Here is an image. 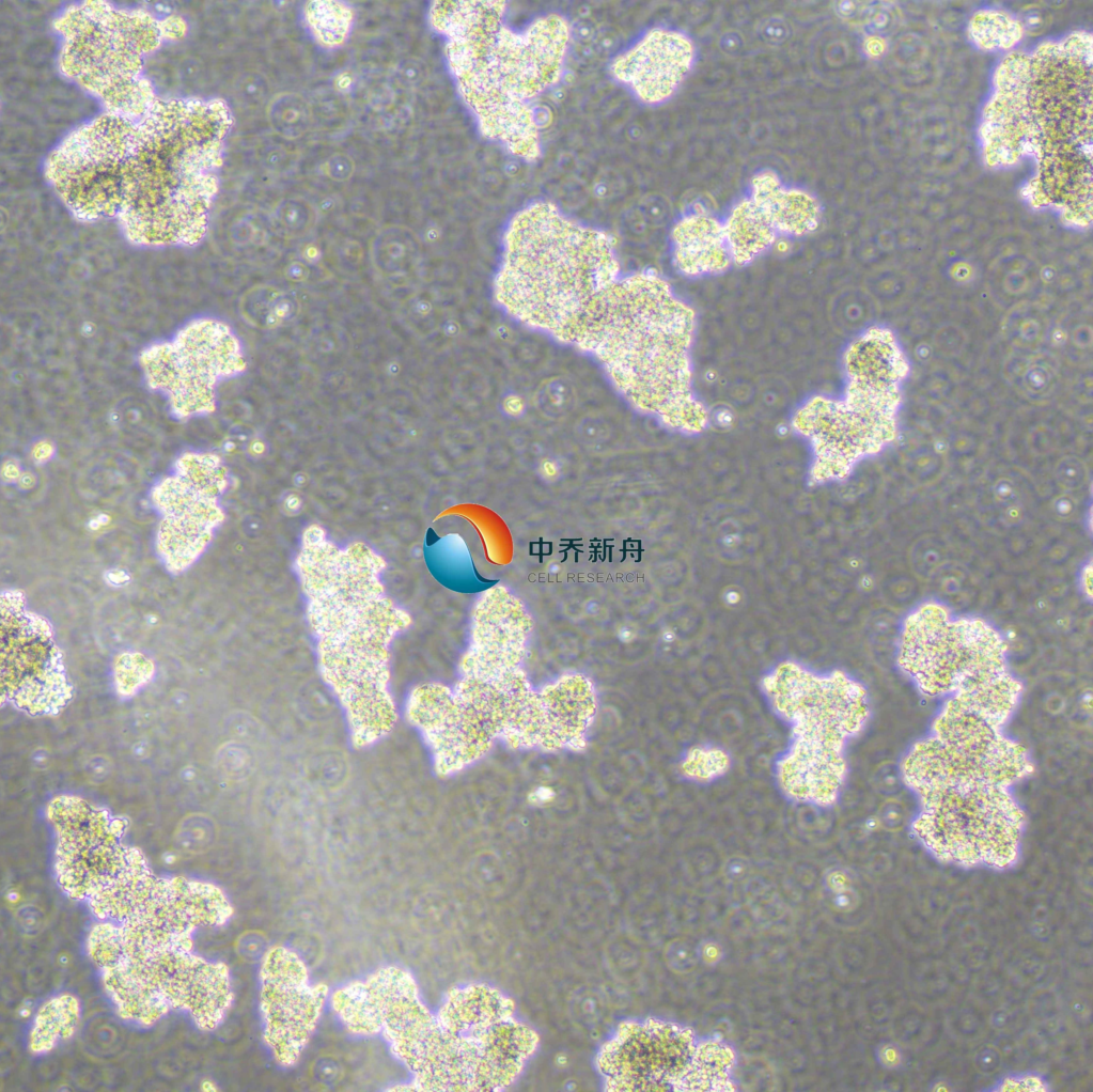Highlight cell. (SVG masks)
<instances>
[{"label": "cell", "mask_w": 1093, "mask_h": 1092, "mask_svg": "<svg viewBox=\"0 0 1093 1092\" xmlns=\"http://www.w3.org/2000/svg\"><path fill=\"white\" fill-rule=\"evenodd\" d=\"M795 430L814 451L816 478L849 473L861 459L878 453L895 435L893 412L864 407L843 399L817 395L793 417Z\"/></svg>", "instance_id": "cell-15"}, {"label": "cell", "mask_w": 1093, "mask_h": 1092, "mask_svg": "<svg viewBox=\"0 0 1093 1092\" xmlns=\"http://www.w3.org/2000/svg\"><path fill=\"white\" fill-rule=\"evenodd\" d=\"M302 18L314 42L326 50L343 47L355 27L354 7L345 1L312 0L302 7Z\"/></svg>", "instance_id": "cell-27"}, {"label": "cell", "mask_w": 1093, "mask_h": 1092, "mask_svg": "<svg viewBox=\"0 0 1093 1092\" xmlns=\"http://www.w3.org/2000/svg\"><path fill=\"white\" fill-rule=\"evenodd\" d=\"M846 392L880 403L893 404L896 383L905 362L893 338L880 329L858 337L844 355Z\"/></svg>", "instance_id": "cell-21"}, {"label": "cell", "mask_w": 1093, "mask_h": 1092, "mask_svg": "<svg viewBox=\"0 0 1093 1092\" xmlns=\"http://www.w3.org/2000/svg\"><path fill=\"white\" fill-rule=\"evenodd\" d=\"M316 210L301 197L280 200L272 210V221L283 234L292 237L306 235L316 222Z\"/></svg>", "instance_id": "cell-34"}, {"label": "cell", "mask_w": 1093, "mask_h": 1092, "mask_svg": "<svg viewBox=\"0 0 1093 1092\" xmlns=\"http://www.w3.org/2000/svg\"><path fill=\"white\" fill-rule=\"evenodd\" d=\"M146 384L162 393L178 418L212 412L218 386L245 372L243 344L233 329L209 317L192 319L170 340L140 355Z\"/></svg>", "instance_id": "cell-11"}, {"label": "cell", "mask_w": 1093, "mask_h": 1092, "mask_svg": "<svg viewBox=\"0 0 1093 1092\" xmlns=\"http://www.w3.org/2000/svg\"><path fill=\"white\" fill-rule=\"evenodd\" d=\"M611 239L548 202L514 215L503 237L495 296L522 324L574 344L602 296L620 278Z\"/></svg>", "instance_id": "cell-4"}, {"label": "cell", "mask_w": 1093, "mask_h": 1092, "mask_svg": "<svg viewBox=\"0 0 1093 1092\" xmlns=\"http://www.w3.org/2000/svg\"><path fill=\"white\" fill-rule=\"evenodd\" d=\"M874 1056L877 1064L886 1071H900L905 1065V1052L901 1045L894 1041L879 1042L875 1047Z\"/></svg>", "instance_id": "cell-37"}, {"label": "cell", "mask_w": 1093, "mask_h": 1092, "mask_svg": "<svg viewBox=\"0 0 1093 1092\" xmlns=\"http://www.w3.org/2000/svg\"><path fill=\"white\" fill-rule=\"evenodd\" d=\"M331 1005L352 1033H382L392 1052L412 1073L411 1090H463L454 1047L421 1001L406 970L386 967L344 985L332 994Z\"/></svg>", "instance_id": "cell-5"}, {"label": "cell", "mask_w": 1093, "mask_h": 1092, "mask_svg": "<svg viewBox=\"0 0 1093 1092\" xmlns=\"http://www.w3.org/2000/svg\"><path fill=\"white\" fill-rule=\"evenodd\" d=\"M671 247L673 263L686 277L717 275L733 264L722 221L701 205L688 209L674 223Z\"/></svg>", "instance_id": "cell-22"}, {"label": "cell", "mask_w": 1093, "mask_h": 1092, "mask_svg": "<svg viewBox=\"0 0 1093 1092\" xmlns=\"http://www.w3.org/2000/svg\"><path fill=\"white\" fill-rule=\"evenodd\" d=\"M739 36L734 33H725L721 38V48L724 51L736 50L739 47Z\"/></svg>", "instance_id": "cell-45"}, {"label": "cell", "mask_w": 1093, "mask_h": 1092, "mask_svg": "<svg viewBox=\"0 0 1093 1092\" xmlns=\"http://www.w3.org/2000/svg\"><path fill=\"white\" fill-rule=\"evenodd\" d=\"M80 1018L81 1005L74 995L61 994L48 999L35 1013L28 1039L29 1050L33 1055L52 1050L75 1034Z\"/></svg>", "instance_id": "cell-26"}, {"label": "cell", "mask_w": 1093, "mask_h": 1092, "mask_svg": "<svg viewBox=\"0 0 1093 1092\" xmlns=\"http://www.w3.org/2000/svg\"><path fill=\"white\" fill-rule=\"evenodd\" d=\"M761 690L790 730L786 746L806 752L846 754L847 744L870 717L865 688L839 670L818 672L798 662H782L765 674Z\"/></svg>", "instance_id": "cell-10"}, {"label": "cell", "mask_w": 1093, "mask_h": 1092, "mask_svg": "<svg viewBox=\"0 0 1093 1092\" xmlns=\"http://www.w3.org/2000/svg\"><path fill=\"white\" fill-rule=\"evenodd\" d=\"M1032 771L1030 758L1002 727L947 698L931 732L914 744L901 765L915 794L951 784L1012 787Z\"/></svg>", "instance_id": "cell-9"}, {"label": "cell", "mask_w": 1093, "mask_h": 1092, "mask_svg": "<svg viewBox=\"0 0 1093 1092\" xmlns=\"http://www.w3.org/2000/svg\"><path fill=\"white\" fill-rule=\"evenodd\" d=\"M240 312L251 325L271 330L293 319L298 312V303L281 288L262 284L251 287L243 295Z\"/></svg>", "instance_id": "cell-28"}, {"label": "cell", "mask_w": 1093, "mask_h": 1092, "mask_svg": "<svg viewBox=\"0 0 1093 1092\" xmlns=\"http://www.w3.org/2000/svg\"><path fill=\"white\" fill-rule=\"evenodd\" d=\"M896 659L930 697L949 698L1010 671L1005 640L990 623L936 600L904 619Z\"/></svg>", "instance_id": "cell-7"}, {"label": "cell", "mask_w": 1093, "mask_h": 1092, "mask_svg": "<svg viewBox=\"0 0 1093 1092\" xmlns=\"http://www.w3.org/2000/svg\"><path fill=\"white\" fill-rule=\"evenodd\" d=\"M912 833L939 862L1006 871L1019 860L1025 813L1011 787L964 783L917 794Z\"/></svg>", "instance_id": "cell-6"}, {"label": "cell", "mask_w": 1093, "mask_h": 1092, "mask_svg": "<svg viewBox=\"0 0 1093 1092\" xmlns=\"http://www.w3.org/2000/svg\"><path fill=\"white\" fill-rule=\"evenodd\" d=\"M496 34L447 38L448 65L481 131L510 153L533 160L541 152L534 110L496 79L485 60V48Z\"/></svg>", "instance_id": "cell-14"}, {"label": "cell", "mask_w": 1093, "mask_h": 1092, "mask_svg": "<svg viewBox=\"0 0 1093 1092\" xmlns=\"http://www.w3.org/2000/svg\"><path fill=\"white\" fill-rule=\"evenodd\" d=\"M733 263L745 265L774 246L778 233L761 208L749 198L738 200L722 221Z\"/></svg>", "instance_id": "cell-25"}, {"label": "cell", "mask_w": 1093, "mask_h": 1092, "mask_svg": "<svg viewBox=\"0 0 1093 1092\" xmlns=\"http://www.w3.org/2000/svg\"><path fill=\"white\" fill-rule=\"evenodd\" d=\"M178 475L199 490L217 497L224 488V470L213 455L187 454L178 461Z\"/></svg>", "instance_id": "cell-32"}, {"label": "cell", "mask_w": 1093, "mask_h": 1092, "mask_svg": "<svg viewBox=\"0 0 1093 1092\" xmlns=\"http://www.w3.org/2000/svg\"><path fill=\"white\" fill-rule=\"evenodd\" d=\"M541 405L544 409H563L567 405L568 396L566 389L560 383L553 381L544 389V393L541 396Z\"/></svg>", "instance_id": "cell-40"}, {"label": "cell", "mask_w": 1093, "mask_h": 1092, "mask_svg": "<svg viewBox=\"0 0 1093 1092\" xmlns=\"http://www.w3.org/2000/svg\"><path fill=\"white\" fill-rule=\"evenodd\" d=\"M1026 387L1034 391L1045 388L1050 380L1048 372L1042 366H1032L1025 373Z\"/></svg>", "instance_id": "cell-42"}, {"label": "cell", "mask_w": 1093, "mask_h": 1092, "mask_svg": "<svg viewBox=\"0 0 1093 1092\" xmlns=\"http://www.w3.org/2000/svg\"><path fill=\"white\" fill-rule=\"evenodd\" d=\"M57 831L54 870L62 891L88 901L112 883L141 853L123 842L124 824L77 797L50 802Z\"/></svg>", "instance_id": "cell-12"}, {"label": "cell", "mask_w": 1093, "mask_h": 1092, "mask_svg": "<svg viewBox=\"0 0 1093 1092\" xmlns=\"http://www.w3.org/2000/svg\"><path fill=\"white\" fill-rule=\"evenodd\" d=\"M569 38V25L563 17L545 15L519 31L503 25L484 56L496 79L530 103L561 78Z\"/></svg>", "instance_id": "cell-19"}, {"label": "cell", "mask_w": 1093, "mask_h": 1092, "mask_svg": "<svg viewBox=\"0 0 1093 1092\" xmlns=\"http://www.w3.org/2000/svg\"><path fill=\"white\" fill-rule=\"evenodd\" d=\"M696 61L697 48L687 33L655 27L616 56L610 69L640 102L659 105L677 92Z\"/></svg>", "instance_id": "cell-20"}, {"label": "cell", "mask_w": 1093, "mask_h": 1092, "mask_svg": "<svg viewBox=\"0 0 1093 1092\" xmlns=\"http://www.w3.org/2000/svg\"><path fill=\"white\" fill-rule=\"evenodd\" d=\"M748 197L779 236H805L821 223L823 210L818 199L803 188L786 184L774 170H761L752 176Z\"/></svg>", "instance_id": "cell-23"}, {"label": "cell", "mask_w": 1093, "mask_h": 1092, "mask_svg": "<svg viewBox=\"0 0 1093 1092\" xmlns=\"http://www.w3.org/2000/svg\"><path fill=\"white\" fill-rule=\"evenodd\" d=\"M260 973L264 1039L277 1062L291 1066L315 1030L328 989L312 983L303 961L284 947L267 951Z\"/></svg>", "instance_id": "cell-16"}, {"label": "cell", "mask_w": 1093, "mask_h": 1092, "mask_svg": "<svg viewBox=\"0 0 1093 1092\" xmlns=\"http://www.w3.org/2000/svg\"><path fill=\"white\" fill-rule=\"evenodd\" d=\"M698 962L707 967L719 965L724 958V948L716 939L706 938L696 946Z\"/></svg>", "instance_id": "cell-39"}, {"label": "cell", "mask_w": 1093, "mask_h": 1092, "mask_svg": "<svg viewBox=\"0 0 1093 1092\" xmlns=\"http://www.w3.org/2000/svg\"><path fill=\"white\" fill-rule=\"evenodd\" d=\"M822 904L834 922H845L855 914L862 901L861 892L852 874L840 868L827 870L822 879Z\"/></svg>", "instance_id": "cell-31"}, {"label": "cell", "mask_w": 1093, "mask_h": 1092, "mask_svg": "<svg viewBox=\"0 0 1093 1092\" xmlns=\"http://www.w3.org/2000/svg\"><path fill=\"white\" fill-rule=\"evenodd\" d=\"M693 310L660 277L619 278L602 296L575 345L591 352L623 395L671 428L697 433L708 423L692 386Z\"/></svg>", "instance_id": "cell-3"}, {"label": "cell", "mask_w": 1093, "mask_h": 1092, "mask_svg": "<svg viewBox=\"0 0 1093 1092\" xmlns=\"http://www.w3.org/2000/svg\"><path fill=\"white\" fill-rule=\"evenodd\" d=\"M157 879L140 853L112 883L88 900L92 914L98 921L126 922L150 896Z\"/></svg>", "instance_id": "cell-24"}, {"label": "cell", "mask_w": 1093, "mask_h": 1092, "mask_svg": "<svg viewBox=\"0 0 1093 1092\" xmlns=\"http://www.w3.org/2000/svg\"><path fill=\"white\" fill-rule=\"evenodd\" d=\"M267 119L272 130L287 140L305 136L312 124V109L299 93L283 92L267 106Z\"/></svg>", "instance_id": "cell-30"}, {"label": "cell", "mask_w": 1093, "mask_h": 1092, "mask_svg": "<svg viewBox=\"0 0 1093 1092\" xmlns=\"http://www.w3.org/2000/svg\"><path fill=\"white\" fill-rule=\"evenodd\" d=\"M2 695L33 715L61 711L72 698L46 623L31 617L2 622Z\"/></svg>", "instance_id": "cell-17"}, {"label": "cell", "mask_w": 1093, "mask_h": 1092, "mask_svg": "<svg viewBox=\"0 0 1093 1092\" xmlns=\"http://www.w3.org/2000/svg\"><path fill=\"white\" fill-rule=\"evenodd\" d=\"M116 955L135 965L171 1010L188 1013L203 1031L216 1029L233 1002L230 971L190 948H152L121 926Z\"/></svg>", "instance_id": "cell-13"}, {"label": "cell", "mask_w": 1093, "mask_h": 1092, "mask_svg": "<svg viewBox=\"0 0 1093 1092\" xmlns=\"http://www.w3.org/2000/svg\"><path fill=\"white\" fill-rule=\"evenodd\" d=\"M983 1092H1050L1053 1091L1051 1082L1037 1071H1013L999 1076L989 1087L982 1088Z\"/></svg>", "instance_id": "cell-35"}, {"label": "cell", "mask_w": 1093, "mask_h": 1092, "mask_svg": "<svg viewBox=\"0 0 1093 1092\" xmlns=\"http://www.w3.org/2000/svg\"><path fill=\"white\" fill-rule=\"evenodd\" d=\"M763 38L771 44L782 43L788 35L787 26L777 18L766 20L761 28Z\"/></svg>", "instance_id": "cell-41"}, {"label": "cell", "mask_w": 1093, "mask_h": 1092, "mask_svg": "<svg viewBox=\"0 0 1093 1092\" xmlns=\"http://www.w3.org/2000/svg\"><path fill=\"white\" fill-rule=\"evenodd\" d=\"M97 4L66 15L72 25H58L69 31L64 68L102 96L113 114L142 115L156 102L140 77L142 54L159 43L162 28L151 15Z\"/></svg>", "instance_id": "cell-8"}, {"label": "cell", "mask_w": 1093, "mask_h": 1092, "mask_svg": "<svg viewBox=\"0 0 1093 1092\" xmlns=\"http://www.w3.org/2000/svg\"><path fill=\"white\" fill-rule=\"evenodd\" d=\"M418 252V241L410 229L403 225L382 228L374 237L371 258L384 276H400L410 269Z\"/></svg>", "instance_id": "cell-29"}, {"label": "cell", "mask_w": 1093, "mask_h": 1092, "mask_svg": "<svg viewBox=\"0 0 1093 1092\" xmlns=\"http://www.w3.org/2000/svg\"><path fill=\"white\" fill-rule=\"evenodd\" d=\"M353 158L342 152L331 154L325 161L327 176L334 182L348 181L355 172Z\"/></svg>", "instance_id": "cell-38"}, {"label": "cell", "mask_w": 1093, "mask_h": 1092, "mask_svg": "<svg viewBox=\"0 0 1093 1092\" xmlns=\"http://www.w3.org/2000/svg\"><path fill=\"white\" fill-rule=\"evenodd\" d=\"M232 915L233 907L218 886L182 876L158 877L143 905L120 924L150 947L193 949L198 929L221 926Z\"/></svg>", "instance_id": "cell-18"}, {"label": "cell", "mask_w": 1093, "mask_h": 1092, "mask_svg": "<svg viewBox=\"0 0 1093 1092\" xmlns=\"http://www.w3.org/2000/svg\"><path fill=\"white\" fill-rule=\"evenodd\" d=\"M382 566L364 545L339 548L314 527L307 530L298 558L321 671L343 705L358 746L379 739L394 723L389 645L409 623L384 592Z\"/></svg>", "instance_id": "cell-2"}, {"label": "cell", "mask_w": 1093, "mask_h": 1092, "mask_svg": "<svg viewBox=\"0 0 1093 1092\" xmlns=\"http://www.w3.org/2000/svg\"><path fill=\"white\" fill-rule=\"evenodd\" d=\"M666 955L670 968L678 973L691 971L699 963L696 947L686 940L676 939L670 942Z\"/></svg>", "instance_id": "cell-36"}, {"label": "cell", "mask_w": 1093, "mask_h": 1092, "mask_svg": "<svg viewBox=\"0 0 1093 1092\" xmlns=\"http://www.w3.org/2000/svg\"><path fill=\"white\" fill-rule=\"evenodd\" d=\"M286 276L295 282L303 281L309 276V268L301 262H295L287 266Z\"/></svg>", "instance_id": "cell-43"}, {"label": "cell", "mask_w": 1093, "mask_h": 1092, "mask_svg": "<svg viewBox=\"0 0 1093 1092\" xmlns=\"http://www.w3.org/2000/svg\"><path fill=\"white\" fill-rule=\"evenodd\" d=\"M212 102H156L139 116L100 118L50 157V177L76 216L116 217L135 245H196L232 126L222 100L197 125Z\"/></svg>", "instance_id": "cell-1"}, {"label": "cell", "mask_w": 1093, "mask_h": 1092, "mask_svg": "<svg viewBox=\"0 0 1093 1092\" xmlns=\"http://www.w3.org/2000/svg\"><path fill=\"white\" fill-rule=\"evenodd\" d=\"M928 1092H953L955 1088L952 1082L944 1077L934 1078L927 1087Z\"/></svg>", "instance_id": "cell-44"}, {"label": "cell", "mask_w": 1093, "mask_h": 1092, "mask_svg": "<svg viewBox=\"0 0 1093 1092\" xmlns=\"http://www.w3.org/2000/svg\"><path fill=\"white\" fill-rule=\"evenodd\" d=\"M730 758L714 746H698L686 751L682 771L687 779L708 782L722 776L729 768Z\"/></svg>", "instance_id": "cell-33"}]
</instances>
